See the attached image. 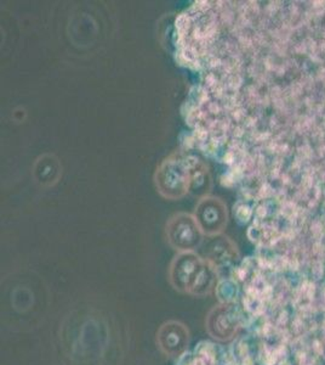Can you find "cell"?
<instances>
[{
	"mask_svg": "<svg viewBox=\"0 0 325 365\" xmlns=\"http://www.w3.org/2000/svg\"><path fill=\"white\" fill-rule=\"evenodd\" d=\"M218 270L206 258L193 252H182L170 266V282L176 290L204 296L214 290Z\"/></svg>",
	"mask_w": 325,
	"mask_h": 365,
	"instance_id": "1",
	"label": "cell"
},
{
	"mask_svg": "<svg viewBox=\"0 0 325 365\" xmlns=\"http://www.w3.org/2000/svg\"><path fill=\"white\" fill-rule=\"evenodd\" d=\"M192 168L193 163L188 158L182 155H171L156 170L158 191L166 199H181L192 187Z\"/></svg>",
	"mask_w": 325,
	"mask_h": 365,
	"instance_id": "2",
	"label": "cell"
},
{
	"mask_svg": "<svg viewBox=\"0 0 325 365\" xmlns=\"http://www.w3.org/2000/svg\"><path fill=\"white\" fill-rule=\"evenodd\" d=\"M165 234L170 246L180 252H193L203 241L202 229L188 213H177L166 223Z\"/></svg>",
	"mask_w": 325,
	"mask_h": 365,
	"instance_id": "3",
	"label": "cell"
},
{
	"mask_svg": "<svg viewBox=\"0 0 325 365\" xmlns=\"http://www.w3.org/2000/svg\"><path fill=\"white\" fill-rule=\"evenodd\" d=\"M194 218L202 229L204 235L216 237L223 232L227 225L228 213L223 200L214 196H204L198 202Z\"/></svg>",
	"mask_w": 325,
	"mask_h": 365,
	"instance_id": "4",
	"label": "cell"
},
{
	"mask_svg": "<svg viewBox=\"0 0 325 365\" xmlns=\"http://www.w3.org/2000/svg\"><path fill=\"white\" fill-rule=\"evenodd\" d=\"M158 344L165 354L180 357L188 347L190 332L183 324L177 322L165 323L158 332Z\"/></svg>",
	"mask_w": 325,
	"mask_h": 365,
	"instance_id": "5",
	"label": "cell"
},
{
	"mask_svg": "<svg viewBox=\"0 0 325 365\" xmlns=\"http://www.w3.org/2000/svg\"><path fill=\"white\" fill-rule=\"evenodd\" d=\"M208 330L211 336L215 339L228 340L232 332L235 331L230 308L227 306L215 307L208 318Z\"/></svg>",
	"mask_w": 325,
	"mask_h": 365,
	"instance_id": "6",
	"label": "cell"
}]
</instances>
